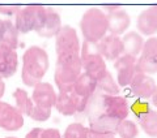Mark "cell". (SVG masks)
I'll return each mask as SVG.
<instances>
[{
	"mask_svg": "<svg viewBox=\"0 0 157 138\" xmlns=\"http://www.w3.org/2000/svg\"><path fill=\"white\" fill-rule=\"evenodd\" d=\"M13 98L16 100V108L22 113V115L30 116L34 110L33 99H30L28 95V93L22 89H16V91L13 93Z\"/></svg>",
	"mask_w": 157,
	"mask_h": 138,
	"instance_id": "23",
	"label": "cell"
},
{
	"mask_svg": "<svg viewBox=\"0 0 157 138\" xmlns=\"http://www.w3.org/2000/svg\"><path fill=\"white\" fill-rule=\"evenodd\" d=\"M136 63H137V57L128 55H122L118 60L114 61V68L117 71V80L119 86L126 87L131 85L132 80H134V77L137 73Z\"/></svg>",
	"mask_w": 157,
	"mask_h": 138,
	"instance_id": "10",
	"label": "cell"
},
{
	"mask_svg": "<svg viewBox=\"0 0 157 138\" xmlns=\"http://www.w3.org/2000/svg\"><path fill=\"white\" fill-rule=\"evenodd\" d=\"M3 22L4 20H0V35H2V30H3Z\"/></svg>",
	"mask_w": 157,
	"mask_h": 138,
	"instance_id": "36",
	"label": "cell"
},
{
	"mask_svg": "<svg viewBox=\"0 0 157 138\" xmlns=\"http://www.w3.org/2000/svg\"><path fill=\"white\" fill-rule=\"evenodd\" d=\"M117 134L121 138H136L139 134V128L131 120H122L117 126Z\"/></svg>",
	"mask_w": 157,
	"mask_h": 138,
	"instance_id": "26",
	"label": "cell"
},
{
	"mask_svg": "<svg viewBox=\"0 0 157 138\" xmlns=\"http://www.w3.org/2000/svg\"><path fill=\"white\" fill-rule=\"evenodd\" d=\"M102 115H106L114 120H126L130 113V107L126 98L119 95H102Z\"/></svg>",
	"mask_w": 157,
	"mask_h": 138,
	"instance_id": "9",
	"label": "cell"
},
{
	"mask_svg": "<svg viewBox=\"0 0 157 138\" xmlns=\"http://www.w3.org/2000/svg\"><path fill=\"white\" fill-rule=\"evenodd\" d=\"M18 57L14 50L0 46V78L12 77L17 71Z\"/></svg>",
	"mask_w": 157,
	"mask_h": 138,
	"instance_id": "17",
	"label": "cell"
},
{
	"mask_svg": "<svg viewBox=\"0 0 157 138\" xmlns=\"http://www.w3.org/2000/svg\"><path fill=\"white\" fill-rule=\"evenodd\" d=\"M50 116H51V111L39 110V108H36V107H34V110L30 115V117L34 121H46L50 119Z\"/></svg>",
	"mask_w": 157,
	"mask_h": 138,
	"instance_id": "28",
	"label": "cell"
},
{
	"mask_svg": "<svg viewBox=\"0 0 157 138\" xmlns=\"http://www.w3.org/2000/svg\"><path fill=\"white\" fill-rule=\"evenodd\" d=\"M20 9H21L20 7H0V13L6 16H17Z\"/></svg>",
	"mask_w": 157,
	"mask_h": 138,
	"instance_id": "32",
	"label": "cell"
},
{
	"mask_svg": "<svg viewBox=\"0 0 157 138\" xmlns=\"http://www.w3.org/2000/svg\"><path fill=\"white\" fill-rule=\"evenodd\" d=\"M0 46H6L11 50H14L18 46V30L16 29V25H13L12 21L4 20L3 22V30L0 35Z\"/></svg>",
	"mask_w": 157,
	"mask_h": 138,
	"instance_id": "21",
	"label": "cell"
},
{
	"mask_svg": "<svg viewBox=\"0 0 157 138\" xmlns=\"http://www.w3.org/2000/svg\"><path fill=\"white\" fill-rule=\"evenodd\" d=\"M122 41H123V47H124L123 55H128V56H134V57L140 55L141 51H143L144 43H145L143 37H141V34L136 33V31L127 33Z\"/></svg>",
	"mask_w": 157,
	"mask_h": 138,
	"instance_id": "20",
	"label": "cell"
},
{
	"mask_svg": "<svg viewBox=\"0 0 157 138\" xmlns=\"http://www.w3.org/2000/svg\"><path fill=\"white\" fill-rule=\"evenodd\" d=\"M137 30L143 35L152 37L157 33V5L144 9L137 17Z\"/></svg>",
	"mask_w": 157,
	"mask_h": 138,
	"instance_id": "18",
	"label": "cell"
},
{
	"mask_svg": "<svg viewBox=\"0 0 157 138\" xmlns=\"http://www.w3.org/2000/svg\"><path fill=\"white\" fill-rule=\"evenodd\" d=\"M55 50L58 57L81 55V44L77 33L72 26H63L55 38Z\"/></svg>",
	"mask_w": 157,
	"mask_h": 138,
	"instance_id": "6",
	"label": "cell"
},
{
	"mask_svg": "<svg viewBox=\"0 0 157 138\" xmlns=\"http://www.w3.org/2000/svg\"><path fill=\"white\" fill-rule=\"evenodd\" d=\"M106 9H109L107 13V20H109V31L111 35L119 37L121 34H123L127 29H128L131 24V18L128 16V13L123 9L118 8V7H106Z\"/></svg>",
	"mask_w": 157,
	"mask_h": 138,
	"instance_id": "14",
	"label": "cell"
},
{
	"mask_svg": "<svg viewBox=\"0 0 157 138\" xmlns=\"http://www.w3.org/2000/svg\"><path fill=\"white\" fill-rule=\"evenodd\" d=\"M88 106V102L85 99L78 96L75 90H67V91H59L55 108L59 113L64 116H73L77 112L85 111Z\"/></svg>",
	"mask_w": 157,
	"mask_h": 138,
	"instance_id": "7",
	"label": "cell"
},
{
	"mask_svg": "<svg viewBox=\"0 0 157 138\" xmlns=\"http://www.w3.org/2000/svg\"><path fill=\"white\" fill-rule=\"evenodd\" d=\"M81 60L84 73H88L97 81L107 72L105 59L101 56L100 50H98V43L84 41V44L81 46Z\"/></svg>",
	"mask_w": 157,
	"mask_h": 138,
	"instance_id": "4",
	"label": "cell"
},
{
	"mask_svg": "<svg viewBox=\"0 0 157 138\" xmlns=\"http://www.w3.org/2000/svg\"><path fill=\"white\" fill-rule=\"evenodd\" d=\"M136 71L144 74L157 73V37H151L145 41L143 51L137 57Z\"/></svg>",
	"mask_w": 157,
	"mask_h": 138,
	"instance_id": "8",
	"label": "cell"
},
{
	"mask_svg": "<svg viewBox=\"0 0 157 138\" xmlns=\"http://www.w3.org/2000/svg\"><path fill=\"white\" fill-rule=\"evenodd\" d=\"M88 138H115V134H113V133H102V132L89 129Z\"/></svg>",
	"mask_w": 157,
	"mask_h": 138,
	"instance_id": "31",
	"label": "cell"
},
{
	"mask_svg": "<svg viewBox=\"0 0 157 138\" xmlns=\"http://www.w3.org/2000/svg\"><path fill=\"white\" fill-rule=\"evenodd\" d=\"M88 133H89V128L84 126L80 122H73L67 126L63 138H88Z\"/></svg>",
	"mask_w": 157,
	"mask_h": 138,
	"instance_id": "27",
	"label": "cell"
},
{
	"mask_svg": "<svg viewBox=\"0 0 157 138\" xmlns=\"http://www.w3.org/2000/svg\"><path fill=\"white\" fill-rule=\"evenodd\" d=\"M6 138H16V137H6Z\"/></svg>",
	"mask_w": 157,
	"mask_h": 138,
	"instance_id": "37",
	"label": "cell"
},
{
	"mask_svg": "<svg viewBox=\"0 0 157 138\" xmlns=\"http://www.w3.org/2000/svg\"><path fill=\"white\" fill-rule=\"evenodd\" d=\"M97 82H98V87H100L106 95H118V93H119V85H118V82H115L114 77L111 76V73L109 71Z\"/></svg>",
	"mask_w": 157,
	"mask_h": 138,
	"instance_id": "25",
	"label": "cell"
},
{
	"mask_svg": "<svg viewBox=\"0 0 157 138\" xmlns=\"http://www.w3.org/2000/svg\"><path fill=\"white\" fill-rule=\"evenodd\" d=\"M46 7L42 5H28L21 8L16 16V29L18 33L26 34L30 31H37L45 17Z\"/></svg>",
	"mask_w": 157,
	"mask_h": 138,
	"instance_id": "5",
	"label": "cell"
},
{
	"mask_svg": "<svg viewBox=\"0 0 157 138\" xmlns=\"http://www.w3.org/2000/svg\"><path fill=\"white\" fill-rule=\"evenodd\" d=\"M24 125V115L16 107L0 102V128L8 132L18 130Z\"/></svg>",
	"mask_w": 157,
	"mask_h": 138,
	"instance_id": "12",
	"label": "cell"
},
{
	"mask_svg": "<svg viewBox=\"0 0 157 138\" xmlns=\"http://www.w3.org/2000/svg\"><path fill=\"white\" fill-rule=\"evenodd\" d=\"M130 87H131L132 94H135L136 96L143 98V99H149V98L153 96L157 85L155 80L149 74L136 73V76L132 80Z\"/></svg>",
	"mask_w": 157,
	"mask_h": 138,
	"instance_id": "16",
	"label": "cell"
},
{
	"mask_svg": "<svg viewBox=\"0 0 157 138\" xmlns=\"http://www.w3.org/2000/svg\"><path fill=\"white\" fill-rule=\"evenodd\" d=\"M82 74V60L78 56H64L56 59L54 80L59 91L72 90L75 82Z\"/></svg>",
	"mask_w": 157,
	"mask_h": 138,
	"instance_id": "2",
	"label": "cell"
},
{
	"mask_svg": "<svg viewBox=\"0 0 157 138\" xmlns=\"http://www.w3.org/2000/svg\"><path fill=\"white\" fill-rule=\"evenodd\" d=\"M4 93H6V83H4L3 78H0V99L3 98Z\"/></svg>",
	"mask_w": 157,
	"mask_h": 138,
	"instance_id": "34",
	"label": "cell"
},
{
	"mask_svg": "<svg viewBox=\"0 0 157 138\" xmlns=\"http://www.w3.org/2000/svg\"><path fill=\"white\" fill-rule=\"evenodd\" d=\"M152 103H153V106H155V107H157V89H156V91H155L153 96H152Z\"/></svg>",
	"mask_w": 157,
	"mask_h": 138,
	"instance_id": "35",
	"label": "cell"
},
{
	"mask_svg": "<svg viewBox=\"0 0 157 138\" xmlns=\"http://www.w3.org/2000/svg\"><path fill=\"white\" fill-rule=\"evenodd\" d=\"M80 29L85 42L98 43L109 31L107 14L98 8H90L85 11L80 21Z\"/></svg>",
	"mask_w": 157,
	"mask_h": 138,
	"instance_id": "3",
	"label": "cell"
},
{
	"mask_svg": "<svg viewBox=\"0 0 157 138\" xmlns=\"http://www.w3.org/2000/svg\"><path fill=\"white\" fill-rule=\"evenodd\" d=\"M140 128L147 136L157 138V111H149L145 115L139 117Z\"/></svg>",
	"mask_w": 157,
	"mask_h": 138,
	"instance_id": "24",
	"label": "cell"
},
{
	"mask_svg": "<svg viewBox=\"0 0 157 138\" xmlns=\"http://www.w3.org/2000/svg\"><path fill=\"white\" fill-rule=\"evenodd\" d=\"M42 138H63V136L59 133L58 129L48 128V129H43L42 130Z\"/></svg>",
	"mask_w": 157,
	"mask_h": 138,
	"instance_id": "30",
	"label": "cell"
},
{
	"mask_svg": "<svg viewBox=\"0 0 157 138\" xmlns=\"http://www.w3.org/2000/svg\"><path fill=\"white\" fill-rule=\"evenodd\" d=\"M62 20L59 13L54 11L52 8H46L45 17L42 20L41 26L37 30V34L43 38H52L58 35L59 31L62 30Z\"/></svg>",
	"mask_w": 157,
	"mask_h": 138,
	"instance_id": "15",
	"label": "cell"
},
{
	"mask_svg": "<svg viewBox=\"0 0 157 138\" xmlns=\"http://www.w3.org/2000/svg\"><path fill=\"white\" fill-rule=\"evenodd\" d=\"M97 87H98V82L96 78H93L88 73H82L78 77V80L75 82V85H73V90L80 98L89 102V99L94 94V91L97 90Z\"/></svg>",
	"mask_w": 157,
	"mask_h": 138,
	"instance_id": "19",
	"label": "cell"
},
{
	"mask_svg": "<svg viewBox=\"0 0 157 138\" xmlns=\"http://www.w3.org/2000/svg\"><path fill=\"white\" fill-rule=\"evenodd\" d=\"M42 128H34L25 136V138H42Z\"/></svg>",
	"mask_w": 157,
	"mask_h": 138,
	"instance_id": "33",
	"label": "cell"
},
{
	"mask_svg": "<svg viewBox=\"0 0 157 138\" xmlns=\"http://www.w3.org/2000/svg\"><path fill=\"white\" fill-rule=\"evenodd\" d=\"M131 110L134 111V112H135V113H136V115L139 116V117H141L143 115H145L147 112H149V111H151L147 104H143V103H141V106H140V102H136L135 104L131 107Z\"/></svg>",
	"mask_w": 157,
	"mask_h": 138,
	"instance_id": "29",
	"label": "cell"
},
{
	"mask_svg": "<svg viewBox=\"0 0 157 138\" xmlns=\"http://www.w3.org/2000/svg\"><path fill=\"white\" fill-rule=\"evenodd\" d=\"M98 50L104 59L109 61H115L124 53L123 41L117 35L107 34L98 42Z\"/></svg>",
	"mask_w": 157,
	"mask_h": 138,
	"instance_id": "13",
	"label": "cell"
},
{
	"mask_svg": "<svg viewBox=\"0 0 157 138\" xmlns=\"http://www.w3.org/2000/svg\"><path fill=\"white\" fill-rule=\"evenodd\" d=\"M58 95L54 87L47 82H41L37 86H34L33 90V102L34 107L39 110L51 111L52 107L56 104Z\"/></svg>",
	"mask_w": 157,
	"mask_h": 138,
	"instance_id": "11",
	"label": "cell"
},
{
	"mask_svg": "<svg viewBox=\"0 0 157 138\" xmlns=\"http://www.w3.org/2000/svg\"><path fill=\"white\" fill-rule=\"evenodd\" d=\"M48 55L43 48L38 46H32L24 52L22 56V71L21 80L28 87H34L48 71Z\"/></svg>",
	"mask_w": 157,
	"mask_h": 138,
	"instance_id": "1",
	"label": "cell"
},
{
	"mask_svg": "<svg viewBox=\"0 0 157 138\" xmlns=\"http://www.w3.org/2000/svg\"><path fill=\"white\" fill-rule=\"evenodd\" d=\"M118 124H119L118 120H114V119H111V117L101 113V115H98L96 119H93L90 121L89 129L102 132V133H113V134H117Z\"/></svg>",
	"mask_w": 157,
	"mask_h": 138,
	"instance_id": "22",
	"label": "cell"
}]
</instances>
